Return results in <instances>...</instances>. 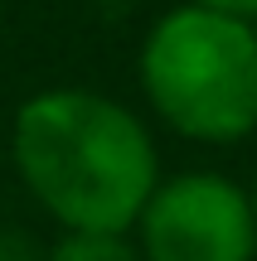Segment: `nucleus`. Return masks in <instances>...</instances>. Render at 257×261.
Returning a JSON list of instances; mask_svg holds the SVG:
<instances>
[{
    "label": "nucleus",
    "instance_id": "obj_1",
    "mask_svg": "<svg viewBox=\"0 0 257 261\" xmlns=\"http://www.w3.org/2000/svg\"><path fill=\"white\" fill-rule=\"evenodd\" d=\"M10 165L63 232H131L160 184L141 112L92 87L29 92L10 116Z\"/></svg>",
    "mask_w": 257,
    "mask_h": 261
},
{
    "label": "nucleus",
    "instance_id": "obj_2",
    "mask_svg": "<svg viewBox=\"0 0 257 261\" xmlns=\"http://www.w3.org/2000/svg\"><path fill=\"white\" fill-rule=\"evenodd\" d=\"M151 116L194 145H238L257 130V24L180 0L151 19L136 54Z\"/></svg>",
    "mask_w": 257,
    "mask_h": 261
},
{
    "label": "nucleus",
    "instance_id": "obj_3",
    "mask_svg": "<svg viewBox=\"0 0 257 261\" xmlns=\"http://www.w3.org/2000/svg\"><path fill=\"white\" fill-rule=\"evenodd\" d=\"M141 261H252L257 223L248 189L219 169L160 174L131 227Z\"/></svg>",
    "mask_w": 257,
    "mask_h": 261
},
{
    "label": "nucleus",
    "instance_id": "obj_4",
    "mask_svg": "<svg viewBox=\"0 0 257 261\" xmlns=\"http://www.w3.org/2000/svg\"><path fill=\"white\" fill-rule=\"evenodd\" d=\"M44 261H141L131 232H58Z\"/></svg>",
    "mask_w": 257,
    "mask_h": 261
},
{
    "label": "nucleus",
    "instance_id": "obj_5",
    "mask_svg": "<svg viewBox=\"0 0 257 261\" xmlns=\"http://www.w3.org/2000/svg\"><path fill=\"white\" fill-rule=\"evenodd\" d=\"M0 261H44V247H39L29 232L0 223Z\"/></svg>",
    "mask_w": 257,
    "mask_h": 261
},
{
    "label": "nucleus",
    "instance_id": "obj_6",
    "mask_svg": "<svg viewBox=\"0 0 257 261\" xmlns=\"http://www.w3.org/2000/svg\"><path fill=\"white\" fill-rule=\"evenodd\" d=\"M194 5H209V10H223V15H238V19L257 24V0H194Z\"/></svg>",
    "mask_w": 257,
    "mask_h": 261
},
{
    "label": "nucleus",
    "instance_id": "obj_7",
    "mask_svg": "<svg viewBox=\"0 0 257 261\" xmlns=\"http://www.w3.org/2000/svg\"><path fill=\"white\" fill-rule=\"evenodd\" d=\"M243 189H248V208H252V223H257V169H252V179Z\"/></svg>",
    "mask_w": 257,
    "mask_h": 261
}]
</instances>
